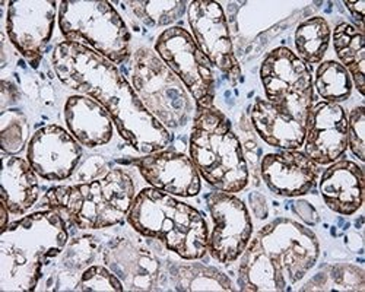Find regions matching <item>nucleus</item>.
Here are the masks:
<instances>
[{
  "label": "nucleus",
  "mask_w": 365,
  "mask_h": 292,
  "mask_svg": "<svg viewBox=\"0 0 365 292\" xmlns=\"http://www.w3.org/2000/svg\"><path fill=\"white\" fill-rule=\"evenodd\" d=\"M71 221L40 209L11 222L0 234V289L36 291L50 263L69 243Z\"/></svg>",
  "instance_id": "3"
},
{
  "label": "nucleus",
  "mask_w": 365,
  "mask_h": 292,
  "mask_svg": "<svg viewBox=\"0 0 365 292\" xmlns=\"http://www.w3.org/2000/svg\"><path fill=\"white\" fill-rule=\"evenodd\" d=\"M130 83L143 107L167 130H178L193 122L195 100L155 50L139 47L132 54Z\"/></svg>",
  "instance_id": "8"
},
{
  "label": "nucleus",
  "mask_w": 365,
  "mask_h": 292,
  "mask_svg": "<svg viewBox=\"0 0 365 292\" xmlns=\"http://www.w3.org/2000/svg\"><path fill=\"white\" fill-rule=\"evenodd\" d=\"M260 80L269 103L307 119L314 103L313 73L291 48L278 47L264 57Z\"/></svg>",
  "instance_id": "10"
},
{
  "label": "nucleus",
  "mask_w": 365,
  "mask_h": 292,
  "mask_svg": "<svg viewBox=\"0 0 365 292\" xmlns=\"http://www.w3.org/2000/svg\"><path fill=\"white\" fill-rule=\"evenodd\" d=\"M214 222L209 229L207 253L222 265H231L245 253L253 237V222L246 203L234 193L215 192L206 196Z\"/></svg>",
  "instance_id": "11"
},
{
  "label": "nucleus",
  "mask_w": 365,
  "mask_h": 292,
  "mask_svg": "<svg viewBox=\"0 0 365 292\" xmlns=\"http://www.w3.org/2000/svg\"><path fill=\"white\" fill-rule=\"evenodd\" d=\"M128 162L138 168L140 177L152 189L178 199L196 197L202 192V177L187 154L163 150Z\"/></svg>",
  "instance_id": "16"
},
{
  "label": "nucleus",
  "mask_w": 365,
  "mask_h": 292,
  "mask_svg": "<svg viewBox=\"0 0 365 292\" xmlns=\"http://www.w3.org/2000/svg\"><path fill=\"white\" fill-rule=\"evenodd\" d=\"M171 266L170 278L175 291H237L232 281L214 266L187 260Z\"/></svg>",
  "instance_id": "23"
},
{
  "label": "nucleus",
  "mask_w": 365,
  "mask_h": 292,
  "mask_svg": "<svg viewBox=\"0 0 365 292\" xmlns=\"http://www.w3.org/2000/svg\"><path fill=\"white\" fill-rule=\"evenodd\" d=\"M73 289L85 291V292H91V291L121 292L126 289V286L111 269L101 265H91L82 272Z\"/></svg>",
  "instance_id": "29"
},
{
  "label": "nucleus",
  "mask_w": 365,
  "mask_h": 292,
  "mask_svg": "<svg viewBox=\"0 0 365 292\" xmlns=\"http://www.w3.org/2000/svg\"><path fill=\"white\" fill-rule=\"evenodd\" d=\"M187 22L190 34L212 66L221 71L232 85H237L241 79V68L234 54L228 21L222 6L212 0L189 2Z\"/></svg>",
  "instance_id": "13"
},
{
  "label": "nucleus",
  "mask_w": 365,
  "mask_h": 292,
  "mask_svg": "<svg viewBox=\"0 0 365 292\" xmlns=\"http://www.w3.org/2000/svg\"><path fill=\"white\" fill-rule=\"evenodd\" d=\"M57 22L65 41L94 50L115 66L130 61L132 34L113 4L63 0Z\"/></svg>",
  "instance_id": "7"
},
{
  "label": "nucleus",
  "mask_w": 365,
  "mask_h": 292,
  "mask_svg": "<svg viewBox=\"0 0 365 292\" xmlns=\"http://www.w3.org/2000/svg\"><path fill=\"white\" fill-rule=\"evenodd\" d=\"M302 148L320 167L342 160L348 150V113L342 104L314 100Z\"/></svg>",
  "instance_id": "15"
},
{
  "label": "nucleus",
  "mask_w": 365,
  "mask_h": 292,
  "mask_svg": "<svg viewBox=\"0 0 365 292\" xmlns=\"http://www.w3.org/2000/svg\"><path fill=\"white\" fill-rule=\"evenodd\" d=\"M26 115L18 108H8L0 117V146L5 155H18L29 139Z\"/></svg>",
  "instance_id": "28"
},
{
  "label": "nucleus",
  "mask_w": 365,
  "mask_h": 292,
  "mask_svg": "<svg viewBox=\"0 0 365 292\" xmlns=\"http://www.w3.org/2000/svg\"><path fill=\"white\" fill-rule=\"evenodd\" d=\"M189 157L202 180L218 192L240 193L250 180L249 165L228 117L217 107L196 108Z\"/></svg>",
  "instance_id": "6"
},
{
  "label": "nucleus",
  "mask_w": 365,
  "mask_h": 292,
  "mask_svg": "<svg viewBox=\"0 0 365 292\" xmlns=\"http://www.w3.org/2000/svg\"><path fill=\"white\" fill-rule=\"evenodd\" d=\"M154 50L186 86L196 108L215 107V68L200 51L190 31L177 25L164 29Z\"/></svg>",
  "instance_id": "9"
},
{
  "label": "nucleus",
  "mask_w": 365,
  "mask_h": 292,
  "mask_svg": "<svg viewBox=\"0 0 365 292\" xmlns=\"http://www.w3.org/2000/svg\"><path fill=\"white\" fill-rule=\"evenodd\" d=\"M364 269L352 265L326 268L309 282L301 291H364Z\"/></svg>",
  "instance_id": "27"
},
{
  "label": "nucleus",
  "mask_w": 365,
  "mask_h": 292,
  "mask_svg": "<svg viewBox=\"0 0 365 292\" xmlns=\"http://www.w3.org/2000/svg\"><path fill=\"white\" fill-rule=\"evenodd\" d=\"M331 44L338 62L348 71L354 88L364 97L365 88V38L364 33L349 24L341 22L331 29Z\"/></svg>",
  "instance_id": "22"
},
{
  "label": "nucleus",
  "mask_w": 365,
  "mask_h": 292,
  "mask_svg": "<svg viewBox=\"0 0 365 292\" xmlns=\"http://www.w3.org/2000/svg\"><path fill=\"white\" fill-rule=\"evenodd\" d=\"M126 8L148 28H161V26H174L177 21L187 14L189 2L182 0H173V2H160V0H152V2H125Z\"/></svg>",
  "instance_id": "26"
},
{
  "label": "nucleus",
  "mask_w": 365,
  "mask_h": 292,
  "mask_svg": "<svg viewBox=\"0 0 365 292\" xmlns=\"http://www.w3.org/2000/svg\"><path fill=\"white\" fill-rule=\"evenodd\" d=\"M57 18L58 4L54 0H15L8 4V38L33 69L41 63Z\"/></svg>",
  "instance_id": "12"
},
{
  "label": "nucleus",
  "mask_w": 365,
  "mask_h": 292,
  "mask_svg": "<svg viewBox=\"0 0 365 292\" xmlns=\"http://www.w3.org/2000/svg\"><path fill=\"white\" fill-rule=\"evenodd\" d=\"M250 117L255 130L269 146L278 150L302 148L306 137V117L263 98H256Z\"/></svg>",
  "instance_id": "20"
},
{
  "label": "nucleus",
  "mask_w": 365,
  "mask_h": 292,
  "mask_svg": "<svg viewBox=\"0 0 365 292\" xmlns=\"http://www.w3.org/2000/svg\"><path fill=\"white\" fill-rule=\"evenodd\" d=\"M63 115L66 129L88 150L108 145L117 130L108 111L88 95H71L65 103Z\"/></svg>",
  "instance_id": "19"
},
{
  "label": "nucleus",
  "mask_w": 365,
  "mask_h": 292,
  "mask_svg": "<svg viewBox=\"0 0 365 292\" xmlns=\"http://www.w3.org/2000/svg\"><path fill=\"white\" fill-rule=\"evenodd\" d=\"M136 193L132 174L115 167L86 183L51 187L40 207L63 214L79 229H104L126 221Z\"/></svg>",
  "instance_id": "5"
},
{
  "label": "nucleus",
  "mask_w": 365,
  "mask_h": 292,
  "mask_svg": "<svg viewBox=\"0 0 365 292\" xmlns=\"http://www.w3.org/2000/svg\"><path fill=\"white\" fill-rule=\"evenodd\" d=\"M320 193L327 208L344 217L356 214L364 204V170L351 160L327 165L320 175Z\"/></svg>",
  "instance_id": "18"
},
{
  "label": "nucleus",
  "mask_w": 365,
  "mask_h": 292,
  "mask_svg": "<svg viewBox=\"0 0 365 292\" xmlns=\"http://www.w3.org/2000/svg\"><path fill=\"white\" fill-rule=\"evenodd\" d=\"M126 221L140 236L160 241L182 260H200L207 253L209 226L203 214L168 193L142 189Z\"/></svg>",
  "instance_id": "4"
},
{
  "label": "nucleus",
  "mask_w": 365,
  "mask_h": 292,
  "mask_svg": "<svg viewBox=\"0 0 365 292\" xmlns=\"http://www.w3.org/2000/svg\"><path fill=\"white\" fill-rule=\"evenodd\" d=\"M260 174L273 194L299 197L316 187L320 179V165L299 150H281L263 157Z\"/></svg>",
  "instance_id": "17"
},
{
  "label": "nucleus",
  "mask_w": 365,
  "mask_h": 292,
  "mask_svg": "<svg viewBox=\"0 0 365 292\" xmlns=\"http://www.w3.org/2000/svg\"><path fill=\"white\" fill-rule=\"evenodd\" d=\"M345 6L346 9L349 11L351 16L354 18L355 21V26L359 29L361 33H364V25H362V21H364V8H365V2H345Z\"/></svg>",
  "instance_id": "31"
},
{
  "label": "nucleus",
  "mask_w": 365,
  "mask_h": 292,
  "mask_svg": "<svg viewBox=\"0 0 365 292\" xmlns=\"http://www.w3.org/2000/svg\"><path fill=\"white\" fill-rule=\"evenodd\" d=\"M331 43V28L323 16L302 21L294 34L295 54L306 65H320Z\"/></svg>",
  "instance_id": "24"
},
{
  "label": "nucleus",
  "mask_w": 365,
  "mask_h": 292,
  "mask_svg": "<svg viewBox=\"0 0 365 292\" xmlns=\"http://www.w3.org/2000/svg\"><path fill=\"white\" fill-rule=\"evenodd\" d=\"M0 186L2 202L14 217L26 215L40 200V175L26 158L4 154Z\"/></svg>",
  "instance_id": "21"
},
{
  "label": "nucleus",
  "mask_w": 365,
  "mask_h": 292,
  "mask_svg": "<svg viewBox=\"0 0 365 292\" xmlns=\"http://www.w3.org/2000/svg\"><path fill=\"white\" fill-rule=\"evenodd\" d=\"M313 85L322 101L326 103L342 104L354 93L352 78L338 61H323L316 69Z\"/></svg>",
  "instance_id": "25"
},
{
  "label": "nucleus",
  "mask_w": 365,
  "mask_h": 292,
  "mask_svg": "<svg viewBox=\"0 0 365 292\" xmlns=\"http://www.w3.org/2000/svg\"><path fill=\"white\" fill-rule=\"evenodd\" d=\"M56 76L71 91L97 100L117 133L142 154L167 150L171 133L138 98L132 83L108 58L81 44L60 41L51 54Z\"/></svg>",
  "instance_id": "1"
},
{
  "label": "nucleus",
  "mask_w": 365,
  "mask_h": 292,
  "mask_svg": "<svg viewBox=\"0 0 365 292\" xmlns=\"http://www.w3.org/2000/svg\"><path fill=\"white\" fill-rule=\"evenodd\" d=\"M319 257L320 243L310 228L289 218L273 219L240 256L237 288L247 292L291 291L316 266Z\"/></svg>",
  "instance_id": "2"
},
{
  "label": "nucleus",
  "mask_w": 365,
  "mask_h": 292,
  "mask_svg": "<svg viewBox=\"0 0 365 292\" xmlns=\"http://www.w3.org/2000/svg\"><path fill=\"white\" fill-rule=\"evenodd\" d=\"M83 146L58 125L38 129L26 145V160L46 182H65L76 171Z\"/></svg>",
  "instance_id": "14"
},
{
  "label": "nucleus",
  "mask_w": 365,
  "mask_h": 292,
  "mask_svg": "<svg viewBox=\"0 0 365 292\" xmlns=\"http://www.w3.org/2000/svg\"><path fill=\"white\" fill-rule=\"evenodd\" d=\"M365 108L358 105L348 114V148L359 161H365Z\"/></svg>",
  "instance_id": "30"
}]
</instances>
